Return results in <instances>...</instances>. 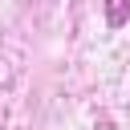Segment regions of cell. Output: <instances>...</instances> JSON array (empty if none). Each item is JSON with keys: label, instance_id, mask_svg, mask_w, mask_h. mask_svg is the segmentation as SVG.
<instances>
[{"label": "cell", "instance_id": "cell-1", "mask_svg": "<svg viewBox=\"0 0 130 130\" xmlns=\"http://www.w3.org/2000/svg\"><path fill=\"white\" fill-rule=\"evenodd\" d=\"M130 20V0H118V4H106V24L110 28H122Z\"/></svg>", "mask_w": 130, "mask_h": 130}]
</instances>
